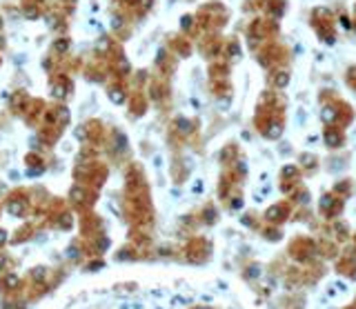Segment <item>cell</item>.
Here are the masks:
<instances>
[{"instance_id":"cell-3","label":"cell","mask_w":356,"mask_h":309,"mask_svg":"<svg viewBox=\"0 0 356 309\" xmlns=\"http://www.w3.org/2000/svg\"><path fill=\"white\" fill-rule=\"evenodd\" d=\"M0 40H2V38H0Z\"/></svg>"},{"instance_id":"cell-1","label":"cell","mask_w":356,"mask_h":309,"mask_svg":"<svg viewBox=\"0 0 356 309\" xmlns=\"http://www.w3.org/2000/svg\"><path fill=\"white\" fill-rule=\"evenodd\" d=\"M56 49H58V51H65V49H67V40H58V42H56Z\"/></svg>"},{"instance_id":"cell-2","label":"cell","mask_w":356,"mask_h":309,"mask_svg":"<svg viewBox=\"0 0 356 309\" xmlns=\"http://www.w3.org/2000/svg\"><path fill=\"white\" fill-rule=\"evenodd\" d=\"M25 16H27V18H36V16H38V14H36V9H31V7H27V9H25Z\"/></svg>"}]
</instances>
